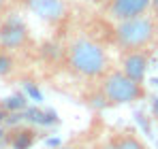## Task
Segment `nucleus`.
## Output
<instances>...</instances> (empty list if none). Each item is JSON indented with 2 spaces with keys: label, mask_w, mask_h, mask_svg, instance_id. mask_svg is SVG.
I'll use <instances>...</instances> for the list:
<instances>
[{
  "label": "nucleus",
  "mask_w": 158,
  "mask_h": 149,
  "mask_svg": "<svg viewBox=\"0 0 158 149\" xmlns=\"http://www.w3.org/2000/svg\"><path fill=\"white\" fill-rule=\"evenodd\" d=\"M66 66L83 79H101L109 70V58L101 43L92 36H79L64 49Z\"/></svg>",
  "instance_id": "1"
},
{
  "label": "nucleus",
  "mask_w": 158,
  "mask_h": 149,
  "mask_svg": "<svg viewBox=\"0 0 158 149\" xmlns=\"http://www.w3.org/2000/svg\"><path fill=\"white\" fill-rule=\"evenodd\" d=\"M113 43L120 51H152L158 47V15L143 13L113 28Z\"/></svg>",
  "instance_id": "2"
},
{
  "label": "nucleus",
  "mask_w": 158,
  "mask_h": 149,
  "mask_svg": "<svg viewBox=\"0 0 158 149\" xmlns=\"http://www.w3.org/2000/svg\"><path fill=\"white\" fill-rule=\"evenodd\" d=\"M105 107H115V104H128L137 102L148 96V90L143 83L135 81L122 70H107L103 77V83L98 87Z\"/></svg>",
  "instance_id": "3"
},
{
  "label": "nucleus",
  "mask_w": 158,
  "mask_h": 149,
  "mask_svg": "<svg viewBox=\"0 0 158 149\" xmlns=\"http://www.w3.org/2000/svg\"><path fill=\"white\" fill-rule=\"evenodd\" d=\"M0 47L6 51H26L32 47V36L19 17L0 19Z\"/></svg>",
  "instance_id": "4"
},
{
  "label": "nucleus",
  "mask_w": 158,
  "mask_h": 149,
  "mask_svg": "<svg viewBox=\"0 0 158 149\" xmlns=\"http://www.w3.org/2000/svg\"><path fill=\"white\" fill-rule=\"evenodd\" d=\"M150 0H107V17L118 22H126L132 17H139L143 13H150Z\"/></svg>",
  "instance_id": "5"
},
{
  "label": "nucleus",
  "mask_w": 158,
  "mask_h": 149,
  "mask_svg": "<svg viewBox=\"0 0 158 149\" xmlns=\"http://www.w3.org/2000/svg\"><path fill=\"white\" fill-rule=\"evenodd\" d=\"M150 58H152V51H122V58H120L122 68L120 70L126 77L143 83L148 66H150Z\"/></svg>",
  "instance_id": "6"
},
{
  "label": "nucleus",
  "mask_w": 158,
  "mask_h": 149,
  "mask_svg": "<svg viewBox=\"0 0 158 149\" xmlns=\"http://www.w3.org/2000/svg\"><path fill=\"white\" fill-rule=\"evenodd\" d=\"M98 149H150V147L132 128H118L98 145Z\"/></svg>",
  "instance_id": "7"
},
{
  "label": "nucleus",
  "mask_w": 158,
  "mask_h": 149,
  "mask_svg": "<svg viewBox=\"0 0 158 149\" xmlns=\"http://www.w3.org/2000/svg\"><path fill=\"white\" fill-rule=\"evenodd\" d=\"M28 6H30V11H34L41 19L52 22V24H58V22L64 17V13H66L64 0H28Z\"/></svg>",
  "instance_id": "8"
},
{
  "label": "nucleus",
  "mask_w": 158,
  "mask_h": 149,
  "mask_svg": "<svg viewBox=\"0 0 158 149\" xmlns=\"http://www.w3.org/2000/svg\"><path fill=\"white\" fill-rule=\"evenodd\" d=\"M6 139L13 149H30L36 141V130L26 128V126H15V128H11Z\"/></svg>",
  "instance_id": "9"
},
{
  "label": "nucleus",
  "mask_w": 158,
  "mask_h": 149,
  "mask_svg": "<svg viewBox=\"0 0 158 149\" xmlns=\"http://www.w3.org/2000/svg\"><path fill=\"white\" fill-rule=\"evenodd\" d=\"M0 107L4 111H9V113H22V111H26L28 100H26L24 94H15V96H9L6 100H2Z\"/></svg>",
  "instance_id": "10"
},
{
  "label": "nucleus",
  "mask_w": 158,
  "mask_h": 149,
  "mask_svg": "<svg viewBox=\"0 0 158 149\" xmlns=\"http://www.w3.org/2000/svg\"><path fill=\"white\" fill-rule=\"evenodd\" d=\"M13 70H15V60H13V53L0 47V77H9Z\"/></svg>",
  "instance_id": "11"
},
{
  "label": "nucleus",
  "mask_w": 158,
  "mask_h": 149,
  "mask_svg": "<svg viewBox=\"0 0 158 149\" xmlns=\"http://www.w3.org/2000/svg\"><path fill=\"white\" fill-rule=\"evenodd\" d=\"M24 85H26V90L30 92V96H32V98L36 100V102H41V92H39V90H36V87H34V85H32L30 81H26Z\"/></svg>",
  "instance_id": "12"
},
{
  "label": "nucleus",
  "mask_w": 158,
  "mask_h": 149,
  "mask_svg": "<svg viewBox=\"0 0 158 149\" xmlns=\"http://www.w3.org/2000/svg\"><path fill=\"white\" fill-rule=\"evenodd\" d=\"M150 6L154 9V13H158V0H150Z\"/></svg>",
  "instance_id": "13"
},
{
  "label": "nucleus",
  "mask_w": 158,
  "mask_h": 149,
  "mask_svg": "<svg viewBox=\"0 0 158 149\" xmlns=\"http://www.w3.org/2000/svg\"><path fill=\"white\" fill-rule=\"evenodd\" d=\"M56 149H79V147H75V145H62V147H56Z\"/></svg>",
  "instance_id": "14"
},
{
  "label": "nucleus",
  "mask_w": 158,
  "mask_h": 149,
  "mask_svg": "<svg viewBox=\"0 0 158 149\" xmlns=\"http://www.w3.org/2000/svg\"><path fill=\"white\" fill-rule=\"evenodd\" d=\"M6 2H9V0H0V13L4 11V6H6Z\"/></svg>",
  "instance_id": "15"
},
{
  "label": "nucleus",
  "mask_w": 158,
  "mask_h": 149,
  "mask_svg": "<svg viewBox=\"0 0 158 149\" xmlns=\"http://www.w3.org/2000/svg\"><path fill=\"white\" fill-rule=\"evenodd\" d=\"M90 2H101V0H90Z\"/></svg>",
  "instance_id": "16"
},
{
  "label": "nucleus",
  "mask_w": 158,
  "mask_h": 149,
  "mask_svg": "<svg viewBox=\"0 0 158 149\" xmlns=\"http://www.w3.org/2000/svg\"><path fill=\"white\" fill-rule=\"evenodd\" d=\"M0 19H2V17H0Z\"/></svg>",
  "instance_id": "17"
}]
</instances>
